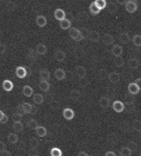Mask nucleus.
I'll return each instance as SVG.
<instances>
[{"instance_id":"obj_25","label":"nucleus","mask_w":141,"mask_h":156,"mask_svg":"<svg viewBox=\"0 0 141 156\" xmlns=\"http://www.w3.org/2000/svg\"><path fill=\"white\" fill-rule=\"evenodd\" d=\"M132 150L128 146H124L120 150V154L121 156H132Z\"/></svg>"},{"instance_id":"obj_9","label":"nucleus","mask_w":141,"mask_h":156,"mask_svg":"<svg viewBox=\"0 0 141 156\" xmlns=\"http://www.w3.org/2000/svg\"><path fill=\"white\" fill-rule=\"evenodd\" d=\"M111 51H112V53H113V56H115V57H119V56H121V55H122V53H123L124 50H123V47H122L121 45H119V44H115V45H113V48H112Z\"/></svg>"},{"instance_id":"obj_29","label":"nucleus","mask_w":141,"mask_h":156,"mask_svg":"<svg viewBox=\"0 0 141 156\" xmlns=\"http://www.w3.org/2000/svg\"><path fill=\"white\" fill-rule=\"evenodd\" d=\"M119 41L124 43V44H126L129 41H130V37L129 35L126 33V32H122L120 35H119Z\"/></svg>"},{"instance_id":"obj_20","label":"nucleus","mask_w":141,"mask_h":156,"mask_svg":"<svg viewBox=\"0 0 141 156\" xmlns=\"http://www.w3.org/2000/svg\"><path fill=\"white\" fill-rule=\"evenodd\" d=\"M99 104L101 106V108H107L110 107V104H111V100L110 98H108L107 97H102L100 101H99Z\"/></svg>"},{"instance_id":"obj_33","label":"nucleus","mask_w":141,"mask_h":156,"mask_svg":"<svg viewBox=\"0 0 141 156\" xmlns=\"http://www.w3.org/2000/svg\"><path fill=\"white\" fill-rule=\"evenodd\" d=\"M27 126H28L31 129H34V130H35L39 125H38V122H37L36 119H29V120L27 121Z\"/></svg>"},{"instance_id":"obj_58","label":"nucleus","mask_w":141,"mask_h":156,"mask_svg":"<svg viewBox=\"0 0 141 156\" xmlns=\"http://www.w3.org/2000/svg\"><path fill=\"white\" fill-rule=\"evenodd\" d=\"M140 156H141V153H140Z\"/></svg>"},{"instance_id":"obj_14","label":"nucleus","mask_w":141,"mask_h":156,"mask_svg":"<svg viewBox=\"0 0 141 156\" xmlns=\"http://www.w3.org/2000/svg\"><path fill=\"white\" fill-rule=\"evenodd\" d=\"M71 20L68 19H65L61 21H59V26L62 30H70L71 29Z\"/></svg>"},{"instance_id":"obj_36","label":"nucleus","mask_w":141,"mask_h":156,"mask_svg":"<svg viewBox=\"0 0 141 156\" xmlns=\"http://www.w3.org/2000/svg\"><path fill=\"white\" fill-rule=\"evenodd\" d=\"M132 41H133L135 46L140 47L141 46V35L140 34H135L132 39Z\"/></svg>"},{"instance_id":"obj_53","label":"nucleus","mask_w":141,"mask_h":156,"mask_svg":"<svg viewBox=\"0 0 141 156\" xmlns=\"http://www.w3.org/2000/svg\"><path fill=\"white\" fill-rule=\"evenodd\" d=\"M6 49H7V45H5L4 43H1V53L2 54L4 53V51H5Z\"/></svg>"},{"instance_id":"obj_55","label":"nucleus","mask_w":141,"mask_h":156,"mask_svg":"<svg viewBox=\"0 0 141 156\" xmlns=\"http://www.w3.org/2000/svg\"><path fill=\"white\" fill-rule=\"evenodd\" d=\"M0 145H1V151H2V150H6V149H5V147H6V144H5L3 141L0 142Z\"/></svg>"},{"instance_id":"obj_39","label":"nucleus","mask_w":141,"mask_h":156,"mask_svg":"<svg viewBox=\"0 0 141 156\" xmlns=\"http://www.w3.org/2000/svg\"><path fill=\"white\" fill-rule=\"evenodd\" d=\"M50 154H51V156H62V151L59 148L54 147V148L51 149Z\"/></svg>"},{"instance_id":"obj_8","label":"nucleus","mask_w":141,"mask_h":156,"mask_svg":"<svg viewBox=\"0 0 141 156\" xmlns=\"http://www.w3.org/2000/svg\"><path fill=\"white\" fill-rule=\"evenodd\" d=\"M108 79L112 84H116L120 81V74L116 72H112L108 74Z\"/></svg>"},{"instance_id":"obj_19","label":"nucleus","mask_w":141,"mask_h":156,"mask_svg":"<svg viewBox=\"0 0 141 156\" xmlns=\"http://www.w3.org/2000/svg\"><path fill=\"white\" fill-rule=\"evenodd\" d=\"M2 87H3V89L5 90V91H7V92H10L12 89H13V87H14V85H13V83L10 81V80H4L3 81V83H2Z\"/></svg>"},{"instance_id":"obj_17","label":"nucleus","mask_w":141,"mask_h":156,"mask_svg":"<svg viewBox=\"0 0 141 156\" xmlns=\"http://www.w3.org/2000/svg\"><path fill=\"white\" fill-rule=\"evenodd\" d=\"M101 39V35L96 30H91L89 35V40L92 42H98Z\"/></svg>"},{"instance_id":"obj_52","label":"nucleus","mask_w":141,"mask_h":156,"mask_svg":"<svg viewBox=\"0 0 141 156\" xmlns=\"http://www.w3.org/2000/svg\"><path fill=\"white\" fill-rule=\"evenodd\" d=\"M17 109H18V112L19 113H20V114H24V111H23V108H22V107H21V105H20V106H18V108H17Z\"/></svg>"},{"instance_id":"obj_10","label":"nucleus","mask_w":141,"mask_h":156,"mask_svg":"<svg viewBox=\"0 0 141 156\" xmlns=\"http://www.w3.org/2000/svg\"><path fill=\"white\" fill-rule=\"evenodd\" d=\"M54 77H55V79L58 80V81H62L64 80L65 78V72L61 69V68H57L55 71H54Z\"/></svg>"},{"instance_id":"obj_18","label":"nucleus","mask_w":141,"mask_h":156,"mask_svg":"<svg viewBox=\"0 0 141 156\" xmlns=\"http://www.w3.org/2000/svg\"><path fill=\"white\" fill-rule=\"evenodd\" d=\"M39 76L41 78V80H44V81H48L51 77V74L49 73V71L47 69H42L39 73Z\"/></svg>"},{"instance_id":"obj_22","label":"nucleus","mask_w":141,"mask_h":156,"mask_svg":"<svg viewBox=\"0 0 141 156\" xmlns=\"http://www.w3.org/2000/svg\"><path fill=\"white\" fill-rule=\"evenodd\" d=\"M35 133H36V135H37L38 137L43 138V137H45L46 134H47V129H46L44 127H43V126H38L37 129H35Z\"/></svg>"},{"instance_id":"obj_1","label":"nucleus","mask_w":141,"mask_h":156,"mask_svg":"<svg viewBox=\"0 0 141 156\" xmlns=\"http://www.w3.org/2000/svg\"><path fill=\"white\" fill-rule=\"evenodd\" d=\"M68 34H69L70 38H71L72 40H74L75 41H81L84 39L81 30H80L77 28H71L69 30Z\"/></svg>"},{"instance_id":"obj_12","label":"nucleus","mask_w":141,"mask_h":156,"mask_svg":"<svg viewBox=\"0 0 141 156\" xmlns=\"http://www.w3.org/2000/svg\"><path fill=\"white\" fill-rule=\"evenodd\" d=\"M127 89H128V93H130V94H132V95H134V96L136 95V94H138L139 91H140V88L138 87V86H137L135 82L130 83V84L128 85Z\"/></svg>"},{"instance_id":"obj_31","label":"nucleus","mask_w":141,"mask_h":156,"mask_svg":"<svg viewBox=\"0 0 141 156\" xmlns=\"http://www.w3.org/2000/svg\"><path fill=\"white\" fill-rule=\"evenodd\" d=\"M113 63H114V65H115L116 67L121 68V67H123V66L124 65V60L123 57H121V56L115 57L114 60H113Z\"/></svg>"},{"instance_id":"obj_44","label":"nucleus","mask_w":141,"mask_h":156,"mask_svg":"<svg viewBox=\"0 0 141 156\" xmlns=\"http://www.w3.org/2000/svg\"><path fill=\"white\" fill-rule=\"evenodd\" d=\"M107 6H108V11L110 13H114V12L117 11V6L114 3H110Z\"/></svg>"},{"instance_id":"obj_38","label":"nucleus","mask_w":141,"mask_h":156,"mask_svg":"<svg viewBox=\"0 0 141 156\" xmlns=\"http://www.w3.org/2000/svg\"><path fill=\"white\" fill-rule=\"evenodd\" d=\"M12 127L16 132H22L23 131V125L21 122H14Z\"/></svg>"},{"instance_id":"obj_49","label":"nucleus","mask_w":141,"mask_h":156,"mask_svg":"<svg viewBox=\"0 0 141 156\" xmlns=\"http://www.w3.org/2000/svg\"><path fill=\"white\" fill-rule=\"evenodd\" d=\"M135 83L138 86V87L141 90V78H136V79L135 80Z\"/></svg>"},{"instance_id":"obj_4","label":"nucleus","mask_w":141,"mask_h":156,"mask_svg":"<svg viewBox=\"0 0 141 156\" xmlns=\"http://www.w3.org/2000/svg\"><path fill=\"white\" fill-rule=\"evenodd\" d=\"M15 73L17 75V77L20 78V79H23V78H25L28 74V71L25 67L23 66H19L16 68V71H15Z\"/></svg>"},{"instance_id":"obj_51","label":"nucleus","mask_w":141,"mask_h":156,"mask_svg":"<svg viewBox=\"0 0 141 156\" xmlns=\"http://www.w3.org/2000/svg\"><path fill=\"white\" fill-rule=\"evenodd\" d=\"M127 1L128 0H116L117 4H119V5H125Z\"/></svg>"},{"instance_id":"obj_11","label":"nucleus","mask_w":141,"mask_h":156,"mask_svg":"<svg viewBox=\"0 0 141 156\" xmlns=\"http://www.w3.org/2000/svg\"><path fill=\"white\" fill-rule=\"evenodd\" d=\"M66 58V54L65 51H63L62 50H56L54 52V59L57 62H64Z\"/></svg>"},{"instance_id":"obj_15","label":"nucleus","mask_w":141,"mask_h":156,"mask_svg":"<svg viewBox=\"0 0 141 156\" xmlns=\"http://www.w3.org/2000/svg\"><path fill=\"white\" fill-rule=\"evenodd\" d=\"M35 51L39 55H44L47 52V47L43 43H39V44H37V46L35 48Z\"/></svg>"},{"instance_id":"obj_30","label":"nucleus","mask_w":141,"mask_h":156,"mask_svg":"<svg viewBox=\"0 0 141 156\" xmlns=\"http://www.w3.org/2000/svg\"><path fill=\"white\" fill-rule=\"evenodd\" d=\"M8 140L11 144H16L19 141V136L16 133H9L8 135Z\"/></svg>"},{"instance_id":"obj_13","label":"nucleus","mask_w":141,"mask_h":156,"mask_svg":"<svg viewBox=\"0 0 141 156\" xmlns=\"http://www.w3.org/2000/svg\"><path fill=\"white\" fill-rule=\"evenodd\" d=\"M35 22H36V24H37L38 27L43 28V27H45L46 24H47V20H46V18H45L44 16L40 15V16H37V17H36Z\"/></svg>"},{"instance_id":"obj_34","label":"nucleus","mask_w":141,"mask_h":156,"mask_svg":"<svg viewBox=\"0 0 141 156\" xmlns=\"http://www.w3.org/2000/svg\"><path fill=\"white\" fill-rule=\"evenodd\" d=\"M134 95H132V94H126L125 96H124V102L127 104V105H133L134 103H135V98L133 97Z\"/></svg>"},{"instance_id":"obj_48","label":"nucleus","mask_w":141,"mask_h":156,"mask_svg":"<svg viewBox=\"0 0 141 156\" xmlns=\"http://www.w3.org/2000/svg\"><path fill=\"white\" fill-rule=\"evenodd\" d=\"M0 155H1V156H11V153H10V151H9L6 149V150H2L1 151V152H0Z\"/></svg>"},{"instance_id":"obj_6","label":"nucleus","mask_w":141,"mask_h":156,"mask_svg":"<svg viewBox=\"0 0 141 156\" xmlns=\"http://www.w3.org/2000/svg\"><path fill=\"white\" fill-rule=\"evenodd\" d=\"M63 117L66 119V120H71L74 119L75 117V112L74 110H72L71 108H66L63 110Z\"/></svg>"},{"instance_id":"obj_32","label":"nucleus","mask_w":141,"mask_h":156,"mask_svg":"<svg viewBox=\"0 0 141 156\" xmlns=\"http://www.w3.org/2000/svg\"><path fill=\"white\" fill-rule=\"evenodd\" d=\"M43 101H44V98H43V95H41V94H35L33 96V102L36 105H41V104L43 103Z\"/></svg>"},{"instance_id":"obj_56","label":"nucleus","mask_w":141,"mask_h":156,"mask_svg":"<svg viewBox=\"0 0 141 156\" xmlns=\"http://www.w3.org/2000/svg\"><path fill=\"white\" fill-rule=\"evenodd\" d=\"M32 156H39V155H32Z\"/></svg>"},{"instance_id":"obj_24","label":"nucleus","mask_w":141,"mask_h":156,"mask_svg":"<svg viewBox=\"0 0 141 156\" xmlns=\"http://www.w3.org/2000/svg\"><path fill=\"white\" fill-rule=\"evenodd\" d=\"M39 88L43 92H48L50 89V84L48 83V81L41 80V82L39 83Z\"/></svg>"},{"instance_id":"obj_5","label":"nucleus","mask_w":141,"mask_h":156,"mask_svg":"<svg viewBox=\"0 0 141 156\" xmlns=\"http://www.w3.org/2000/svg\"><path fill=\"white\" fill-rule=\"evenodd\" d=\"M113 109L117 113H121L124 110V104L120 100H115L113 103Z\"/></svg>"},{"instance_id":"obj_16","label":"nucleus","mask_w":141,"mask_h":156,"mask_svg":"<svg viewBox=\"0 0 141 156\" xmlns=\"http://www.w3.org/2000/svg\"><path fill=\"white\" fill-rule=\"evenodd\" d=\"M127 64H128V66H129L130 69L135 70V69H137L139 67V64L140 63H139V61L136 58H130L128 60V62H127Z\"/></svg>"},{"instance_id":"obj_47","label":"nucleus","mask_w":141,"mask_h":156,"mask_svg":"<svg viewBox=\"0 0 141 156\" xmlns=\"http://www.w3.org/2000/svg\"><path fill=\"white\" fill-rule=\"evenodd\" d=\"M28 58H29V59H32V60H34V59L36 58L33 50H30V51H29V52H28Z\"/></svg>"},{"instance_id":"obj_54","label":"nucleus","mask_w":141,"mask_h":156,"mask_svg":"<svg viewBox=\"0 0 141 156\" xmlns=\"http://www.w3.org/2000/svg\"><path fill=\"white\" fill-rule=\"evenodd\" d=\"M78 156H90V155L87 152H85V151H80Z\"/></svg>"},{"instance_id":"obj_46","label":"nucleus","mask_w":141,"mask_h":156,"mask_svg":"<svg viewBox=\"0 0 141 156\" xmlns=\"http://www.w3.org/2000/svg\"><path fill=\"white\" fill-rule=\"evenodd\" d=\"M81 32H82L83 38H84V39H88V38H89V35H90V32H91V31H89V30H88V29H86V28H83V29L81 30Z\"/></svg>"},{"instance_id":"obj_37","label":"nucleus","mask_w":141,"mask_h":156,"mask_svg":"<svg viewBox=\"0 0 141 156\" xmlns=\"http://www.w3.org/2000/svg\"><path fill=\"white\" fill-rule=\"evenodd\" d=\"M132 128H133L135 131L140 132V131H141V121L138 120V119H135V120L132 122Z\"/></svg>"},{"instance_id":"obj_27","label":"nucleus","mask_w":141,"mask_h":156,"mask_svg":"<svg viewBox=\"0 0 141 156\" xmlns=\"http://www.w3.org/2000/svg\"><path fill=\"white\" fill-rule=\"evenodd\" d=\"M22 108H23V111H24V114H31L32 113V109H33V107L32 104L28 103V102H25L21 105Z\"/></svg>"},{"instance_id":"obj_3","label":"nucleus","mask_w":141,"mask_h":156,"mask_svg":"<svg viewBox=\"0 0 141 156\" xmlns=\"http://www.w3.org/2000/svg\"><path fill=\"white\" fill-rule=\"evenodd\" d=\"M75 71H76V74L78 75V77L80 78V79H84L87 75V69L82 65L77 66Z\"/></svg>"},{"instance_id":"obj_42","label":"nucleus","mask_w":141,"mask_h":156,"mask_svg":"<svg viewBox=\"0 0 141 156\" xmlns=\"http://www.w3.org/2000/svg\"><path fill=\"white\" fill-rule=\"evenodd\" d=\"M127 146L132 150L133 152H134V151H136L137 149H138V145H137V143L135 142V141H129L128 144H127Z\"/></svg>"},{"instance_id":"obj_23","label":"nucleus","mask_w":141,"mask_h":156,"mask_svg":"<svg viewBox=\"0 0 141 156\" xmlns=\"http://www.w3.org/2000/svg\"><path fill=\"white\" fill-rule=\"evenodd\" d=\"M69 98L71 100L78 101L81 98V94L78 90H72V91H70V93H69Z\"/></svg>"},{"instance_id":"obj_26","label":"nucleus","mask_w":141,"mask_h":156,"mask_svg":"<svg viewBox=\"0 0 141 156\" xmlns=\"http://www.w3.org/2000/svg\"><path fill=\"white\" fill-rule=\"evenodd\" d=\"M22 93L25 97L30 98L33 95V89L32 87H31L30 86H24L22 88Z\"/></svg>"},{"instance_id":"obj_2","label":"nucleus","mask_w":141,"mask_h":156,"mask_svg":"<svg viewBox=\"0 0 141 156\" xmlns=\"http://www.w3.org/2000/svg\"><path fill=\"white\" fill-rule=\"evenodd\" d=\"M124 8L128 13L133 14L137 10V3H136V1H135V0H128L126 4L124 5Z\"/></svg>"},{"instance_id":"obj_50","label":"nucleus","mask_w":141,"mask_h":156,"mask_svg":"<svg viewBox=\"0 0 141 156\" xmlns=\"http://www.w3.org/2000/svg\"><path fill=\"white\" fill-rule=\"evenodd\" d=\"M104 156H116L115 152L114 151H106L105 155Z\"/></svg>"},{"instance_id":"obj_7","label":"nucleus","mask_w":141,"mask_h":156,"mask_svg":"<svg viewBox=\"0 0 141 156\" xmlns=\"http://www.w3.org/2000/svg\"><path fill=\"white\" fill-rule=\"evenodd\" d=\"M65 15H66V14H65V11L63 10L62 9H55V10H54V19L57 20H59V21L65 20Z\"/></svg>"},{"instance_id":"obj_21","label":"nucleus","mask_w":141,"mask_h":156,"mask_svg":"<svg viewBox=\"0 0 141 156\" xmlns=\"http://www.w3.org/2000/svg\"><path fill=\"white\" fill-rule=\"evenodd\" d=\"M102 41H103V43L105 45H112L113 43V41H114V39H113V37L111 34L106 33L102 37Z\"/></svg>"},{"instance_id":"obj_28","label":"nucleus","mask_w":141,"mask_h":156,"mask_svg":"<svg viewBox=\"0 0 141 156\" xmlns=\"http://www.w3.org/2000/svg\"><path fill=\"white\" fill-rule=\"evenodd\" d=\"M90 12H91L92 15H98V14L101 12V9L97 7V5L95 4V2H92V3L90 5Z\"/></svg>"},{"instance_id":"obj_43","label":"nucleus","mask_w":141,"mask_h":156,"mask_svg":"<svg viewBox=\"0 0 141 156\" xmlns=\"http://www.w3.org/2000/svg\"><path fill=\"white\" fill-rule=\"evenodd\" d=\"M6 9L8 11H9V12L13 11L15 9V4L13 2H11V1H8L6 3Z\"/></svg>"},{"instance_id":"obj_45","label":"nucleus","mask_w":141,"mask_h":156,"mask_svg":"<svg viewBox=\"0 0 141 156\" xmlns=\"http://www.w3.org/2000/svg\"><path fill=\"white\" fill-rule=\"evenodd\" d=\"M30 145L32 149H36L39 145V141L36 138H32L30 140Z\"/></svg>"},{"instance_id":"obj_41","label":"nucleus","mask_w":141,"mask_h":156,"mask_svg":"<svg viewBox=\"0 0 141 156\" xmlns=\"http://www.w3.org/2000/svg\"><path fill=\"white\" fill-rule=\"evenodd\" d=\"M12 119L14 122H20L21 119H22V114L19 113V112H16L12 115Z\"/></svg>"},{"instance_id":"obj_35","label":"nucleus","mask_w":141,"mask_h":156,"mask_svg":"<svg viewBox=\"0 0 141 156\" xmlns=\"http://www.w3.org/2000/svg\"><path fill=\"white\" fill-rule=\"evenodd\" d=\"M95 4L97 5V7L102 10L107 8V2L106 0H95Z\"/></svg>"},{"instance_id":"obj_57","label":"nucleus","mask_w":141,"mask_h":156,"mask_svg":"<svg viewBox=\"0 0 141 156\" xmlns=\"http://www.w3.org/2000/svg\"><path fill=\"white\" fill-rule=\"evenodd\" d=\"M135 1H137V0H135Z\"/></svg>"},{"instance_id":"obj_40","label":"nucleus","mask_w":141,"mask_h":156,"mask_svg":"<svg viewBox=\"0 0 141 156\" xmlns=\"http://www.w3.org/2000/svg\"><path fill=\"white\" fill-rule=\"evenodd\" d=\"M0 122L1 124H6L9 122V117L3 111H0Z\"/></svg>"}]
</instances>
